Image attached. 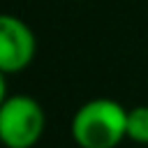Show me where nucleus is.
Listing matches in <instances>:
<instances>
[{
  "mask_svg": "<svg viewBox=\"0 0 148 148\" xmlns=\"http://www.w3.org/2000/svg\"><path fill=\"white\" fill-rule=\"evenodd\" d=\"M69 134L79 148H116L127 139V109L111 97H92L74 111Z\"/></svg>",
  "mask_w": 148,
  "mask_h": 148,
  "instance_id": "obj_1",
  "label": "nucleus"
},
{
  "mask_svg": "<svg viewBox=\"0 0 148 148\" xmlns=\"http://www.w3.org/2000/svg\"><path fill=\"white\" fill-rule=\"evenodd\" d=\"M46 127V113L32 95H9L0 106V143L5 148H32Z\"/></svg>",
  "mask_w": 148,
  "mask_h": 148,
  "instance_id": "obj_2",
  "label": "nucleus"
},
{
  "mask_svg": "<svg viewBox=\"0 0 148 148\" xmlns=\"http://www.w3.org/2000/svg\"><path fill=\"white\" fill-rule=\"evenodd\" d=\"M37 53V37L32 28L14 16L0 14V72L2 74H18L23 72Z\"/></svg>",
  "mask_w": 148,
  "mask_h": 148,
  "instance_id": "obj_3",
  "label": "nucleus"
},
{
  "mask_svg": "<svg viewBox=\"0 0 148 148\" xmlns=\"http://www.w3.org/2000/svg\"><path fill=\"white\" fill-rule=\"evenodd\" d=\"M127 139L139 146H148V104L127 109Z\"/></svg>",
  "mask_w": 148,
  "mask_h": 148,
  "instance_id": "obj_4",
  "label": "nucleus"
},
{
  "mask_svg": "<svg viewBox=\"0 0 148 148\" xmlns=\"http://www.w3.org/2000/svg\"><path fill=\"white\" fill-rule=\"evenodd\" d=\"M5 76H7V74H2V72H0V106H2V104H5V99L9 97V95H7V79H5Z\"/></svg>",
  "mask_w": 148,
  "mask_h": 148,
  "instance_id": "obj_5",
  "label": "nucleus"
}]
</instances>
